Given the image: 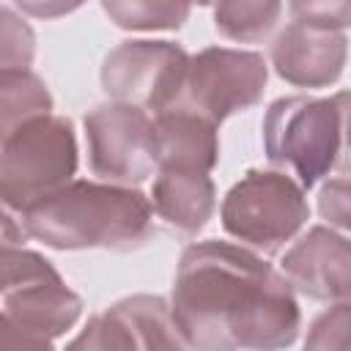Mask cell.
<instances>
[{"label":"cell","mask_w":351,"mask_h":351,"mask_svg":"<svg viewBox=\"0 0 351 351\" xmlns=\"http://www.w3.org/2000/svg\"><path fill=\"white\" fill-rule=\"evenodd\" d=\"M90 170L115 184H143L156 170V140L148 110L110 101L93 107L85 118Z\"/></svg>","instance_id":"cell-8"},{"label":"cell","mask_w":351,"mask_h":351,"mask_svg":"<svg viewBox=\"0 0 351 351\" xmlns=\"http://www.w3.org/2000/svg\"><path fill=\"white\" fill-rule=\"evenodd\" d=\"M189 55L173 41L132 38L107 52L101 63V88L112 101L165 112L186 90Z\"/></svg>","instance_id":"cell-7"},{"label":"cell","mask_w":351,"mask_h":351,"mask_svg":"<svg viewBox=\"0 0 351 351\" xmlns=\"http://www.w3.org/2000/svg\"><path fill=\"white\" fill-rule=\"evenodd\" d=\"M318 214L340 230H351V178H329L318 192Z\"/></svg>","instance_id":"cell-21"},{"label":"cell","mask_w":351,"mask_h":351,"mask_svg":"<svg viewBox=\"0 0 351 351\" xmlns=\"http://www.w3.org/2000/svg\"><path fill=\"white\" fill-rule=\"evenodd\" d=\"M263 151L310 189L329 176L340 156V112L335 99L282 96L263 115Z\"/></svg>","instance_id":"cell-5"},{"label":"cell","mask_w":351,"mask_h":351,"mask_svg":"<svg viewBox=\"0 0 351 351\" xmlns=\"http://www.w3.org/2000/svg\"><path fill=\"white\" fill-rule=\"evenodd\" d=\"M332 99L340 112V156H337L335 170L348 176L351 173V90H340Z\"/></svg>","instance_id":"cell-22"},{"label":"cell","mask_w":351,"mask_h":351,"mask_svg":"<svg viewBox=\"0 0 351 351\" xmlns=\"http://www.w3.org/2000/svg\"><path fill=\"white\" fill-rule=\"evenodd\" d=\"M69 348H186L176 329L170 302L151 293H134L93 315Z\"/></svg>","instance_id":"cell-10"},{"label":"cell","mask_w":351,"mask_h":351,"mask_svg":"<svg viewBox=\"0 0 351 351\" xmlns=\"http://www.w3.org/2000/svg\"><path fill=\"white\" fill-rule=\"evenodd\" d=\"M156 170H200L211 173L219 162L217 123L192 107H170L154 118Z\"/></svg>","instance_id":"cell-13"},{"label":"cell","mask_w":351,"mask_h":351,"mask_svg":"<svg viewBox=\"0 0 351 351\" xmlns=\"http://www.w3.org/2000/svg\"><path fill=\"white\" fill-rule=\"evenodd\" d=\"M19 214L25 233L52 250H132L151 233V197L115 181H69Z\"/></svg>","instance_id":"cell-2"},{"label":"cell","mask_w":351,"mask_h":351,"mask_svg":"<svg viewBox=\"0 0 351 351\" xmlns=\"http://www.w3.org/2000/svg\"><path fill=\"white\" fill-rule=\"evenodd\" d=\"M52 112V96L30 69H0V129L8 132L22 121Z\"/></svg>","instance_id":"cell-16"},{"label":"cell","mask_w":351,"mask_h":351,"mask_svg":"<svg viewBox=\"0 0 351 351\" xmlns=\"http://www.w3.org/2000/svg\"><path fill=\"white\" fill-rule=\"evenodd\" d=\"M222 228L236 241L277 252L310 219L304 186L282 170H250L222 197Z\"/></svg>","instance_id":"cell-6"},{"label":"cell","mask_w":351,"mask_h":351,"mask_svg":"<svg viewBox=\"0 0 351 351\" xmlns=\"http://www.w3.org/2000/svg\"><path fill=\"white\" fill-rule=\"evenodd\" d=\"M269 69L263 55L230 47H206L189 60L186 99L192 110L214 121L217 126L255 107L263 99Z\"/></svg>","instance_id":"cell-9"},{"label":"cell","mask_w":351,"mask_h":351,"mask_svg":"<svg viewBox=\"0 0 351 351\" xmlns=\"http://www.w3.org/2000/svg\"><path fill=\"white\" fill-rule=\"evenodd\" d=\"M192 3H197V5H211V3H217V0H192Z\"/></svg>","instance_id":"cell-24"},{"label":"cell","mask_w":351,"mask_h":351,"mask_svg":"<svg viewBox=\"0 0 351 351\" xmlns=\"http://www.w3.org/2000/svg\"><path fill=\"white\" fill-rule=\"evenodd\" d=\"M280 271L307 299L351 302V239L315 225L282 255Z\"/></svg>","instance_id":"cell-11"},{"label":"cell","mask_w":351,"mask_h":351,"mask_svg":"<svg viewBox=\"0 0 351 351\" xmlns=\"http://www.w3.org/2000/svg\"><path fill=\"white\" fill-rule=\"evenodd\" d=\"M22 14L36 19H58L71 11H77L85 0H11Z\"/></svg>","instance_id":"cell-23"},{"label":"cell","mask_w":351,"mask_h":351,"mask_svg":"<svg viewBox=\"0 0 351 351\" xmlns=\"http://www.w3.org/2000/svg\"><path fill=\"white\" fill-rule=\"evenodd\" d=\"M104 14L123 30H178L192 0H101Z\"/></svg>","instance_id":"cell-17"},{"label":"cell","mask_w":351,"mask_h":351,"mask_svg":"<svg viewBox=\"0 0 351 351\" xmlns=\"http://www.w3.org/2000/svg\"><path fill=\"white\" fill-rule=\"evenodd\" d=\"M310 351H351V302H332L329 310L315 315L304 337Z\"/></svg>","instance_id":"cell-18"},{"label":"cell","mask_w":351,"mask_h":351,"mask_svg":"<svg viewBox=\"0 0 351 351\" xmlns=\"http://www.w3.org/2000/svg\"><path fill=\"white\" fill-rule=\"evenodd\" d=\"M288 11L293 22L346 30L351 27V0H288Z\"/></svg>","instance_id":"cell-19"},{"label":"cell","mask_w":351,"mask_h":351,"mask_svg":"<svg viewBox=\"0 0 351 351\" xmlns=\"http://www.w3.org/2000/svg\"><path fill=\"white\" fill-rule=\"evenodd\" d=\"M282 16V0H217L214 27L239 44H258L271 36Z\"/></svg>","instance_id":"cell-15"},{"label":"cell","mask_w":351,"mask_h":351,"mask_svg":"<svg viewBox=\"0 0 351 351\" xmlns=\"http://www.w3.org/2000/svg\"><path fill=\"white\" fill-rule=\"evenodd\" d=\"M170 313L186 348H285L302 326L293 285L261 255L230 241H195L181 252Z\"/></svg>","instance_id":"cell-1"},{"label":"cell","mask_w":351,"mask_h":351,"mask_svg":"<svg viewBox=\"0 0 351 351\" xmlns=\"http://www.w3.org/2000/svg\"><path fill=\"white\" fill-rule=\"evenodd\" d=\"M3 337L5 348H49L82 315V299L58 269L22 244H3Z\"/></svg>","instance_id":"cell-3"},{"label":"cell","mask_w":351,"mask_h":351,"mask_svg":"<svg viewBox=\"0 0 351 351\" xmlns=\"http://www.w3.org/2000/svg\"><path fill=\"white\" fill-rule=\"evenodd\" d=\"M151 206L159 219L181 233H197L214 214L217 189L208 173L165 167L154 178Z\"/></svg>","instance_id":"cell-14"},{"label":"cell","mask_w":351,"mask_h":351,"mask_svg":"<svg viewBox=\"0 0 351 351\" xmlns=\"http://www.w3.org/2000/svg\"><path fill=\"white\" fill-rule=\"evenodd\" d=\"M77 173V137L63 115H36L3 132L0 197L11 214L63 186Z\"/></svg>","instance_id":"cell-4"},{"label":"cell","mask_w":351,"mask_h":351,"mask_svg":"<svg viewBox=\"0 0 351 351\" xmlns=\"http://www.w3.org/2000/svg\"><path fill=\"white\" fill-rule=\"evenodd\" d=\"M3 69H30L36 52V36L30 25L11 8H3Z\"/></svg>","instance_id":"cell-20"},{"label":"cell","mask_w":351,"mask_h":351,"mask_svg":"<svg viewBox=\"0 0 351 351\" xmlns=\"http://www.w3.org/2000/svg\"><path fill=\"white\" fill-rule=\"evenodd\" d=\"M348 38L343 30H326L293 22L271 44L274 71L296 88L335 85L346 69Z\"/></svg>","instance_id":"cell-12"}]
</instances>
